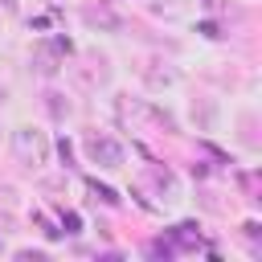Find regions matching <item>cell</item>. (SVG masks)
I'll list each match as a JSON object with an SVG mask.
<instances>
[{
	"label": "cell",
	"mask_w": 262,
	"mask_h": 262,
	"mask_svg": "<svg viewBox=\"0 0 262 262\" xmlns=\"http://www.w3.org/2000/svg\"><path fill=\"white\" fill-rule=\"evenodd\" d=\"M0 33H4V16H0Z\"/></svg>",
	"instance_id": "cell-7"
},
{
	"label": "cell",
	"mask_w": 262,
	"mask_h": 262,
	"mask_svg": "<svg viewBox=\"0 0 262 262\" xmlns=\"http://www.w3.org/2000/svg\"><path fill=\"white\" fill-rule=\"evenodd\" d=\"M213 119H217V111H213V102H209V98L192 102V123H201V131H213Z\"/></svg>",
	"instance_id": "cell-6"
},
{
	"label": "cell",
	"mask_w": 262,
	"mask_h": 262,
	"mask_svg": "<svg viewBox=\"0 0 262 262\" xmlns=\"http://www.w3.org/2000/svg\"><path fill=\"white\" fill-rule=\"evenodd\" d=\"M37 70H41V74H57V70H61L57 45H41V49H37Z\"/></svg>",
	"instance_id": "cell-5"
},
{
	"label": "cell",
	"mask_w": 262,
	"mask_h": 262,
	"mask_svg": "<svg viewBox=\"0 0 262 262\" xmlns=\"http://www.w3.org/2000/svg\"><path fill=\"white\" fill-rule=\"evenodd\" d=\"M45 111H49L57 123H66V119L74 115V106H70V98H66L61 90H45Z\"/></svg>",
	"instance_id": "cell-4"
},
{
	"label": "cell",
	"mask_w": 262,
	"mask_h": 262,
	"mask_svg": "<svg viewBox=\"0 0 262 262\" xmlns=\"http://www.w3.org/2000/svg\"><path fill=\"white\" fill-rule=\"evenodd\" d=\"M143 78H147L151 90H172V86H176V70L164 66V61H151V66L143 70Z\"/></svg>",
	"instance_id": "cell-3"
},
{
	"label": "cell",
	"mask_w": 262,
	"mask_h": 262,
	"mask_svg": "<svg viewBox=\"0 0 262 262\" xmlns=\"http://www.w3.org/2000/svg\"><path fill=\"white\" fill-rule=\"evenodd\" d=\"M82 151H86L90 164H98V168H106V172L123 168V160H127L123 143H119L115 135H102V131H90V135L82 139Z\"/></svg>",
	"instance_id": "cell-2"
},
{
	"label": "cell",
	"mask_w": 262,
	"mask_h": 262,
	"mask_svg": "<svg viewBox=\"0 0 262 262\" xmlns=\"http://www.w3.org/2000/svg\"><path fill=\"white\" fill-rule=\"evenodd\" d=\"M12 156H16V164H20V168L41 172V168L49 164V156H53V143H49V135H45L41 127L25 123V127H16V131H12Z\"/></svg>",
	"instance_id": "cell-1"
}]
</instances>
